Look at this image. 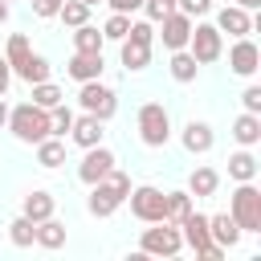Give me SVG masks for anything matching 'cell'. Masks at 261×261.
Masks as SVG:
<instances>
[{"mask_svg":"<svg viewBox=\"0 0 261 261\" xmlns=\"http://www.w3.org/2000/svg\"><path fill=\"white\" fill-rule=\"evenodd\" d=\"M82 4H90V8H94V4H102V0H82Z\"/></svg>","mask_w":261,"mask_h":261,"instance_id":"cell-44","label":"cell"},{"mask_svg":"<svg viewBox=\"0 0 261 261\" xmlns=\"http://www.w3.org/2000/svg\"><path fill=\"white\" fill-rule=\"evenodd\" d=\"M37 147V163L45 167V171H53V167H61L65 163V139H57V135H45L41 143H33Z\"/></svg>","mask_w":261,"mask_h":261,"instance_id":"cell-22","label":"cell"},{"mask_svg":"<svg viewBox=\"0 0 261 261\" xmlns=\"http://www.w3.org/2000/svg\"><path fill=\"white\" fill-rule=\"evenodd\" d=\"M257 171H261V163H257V155H253L249 147H241V151H232V155H228V175H232L237 184L257 179Z\"/></svg>","mask_w":261,"mask_h":261,"instance_id":"cell-23","label":"cell"},{"mask_svg":"<svg viewBox=\"0 0 261 261\" xmlns=\"http://www.w3.org/2000/svg\"><path fill=\"white\" fill-rule=\"evenodd\" d=\"M57 16H61V24L77 29V24H86V20H90V4H82V0H61Z\"/></svg>","mask_w":261,"mask_h":261,"instance_id":"cell-30","label":"cell"},{"mask_svg":"<svg viewBox=\"0 0 261 261\" xmlns=\"http://www.w3.org/2000/svg\"><path fill=\"white\" fill-rule=\"evenodd\" d=\"M228 69H232L237 77H253V73L261 69V49H257L249 37H237L232 49H228Z\"/></svg>","mask_w":261,"mask_h":261,"instance_id":"cell-13","label":"cell"},{"mask_svg":"<svg viewBox=\"0 0 261 261\" xmlns=\"http://www.w3.org/2000/svg\"><path fill=\"white\" fill-rule=\"evenodd\" d=\"M167 69H171V77H175L179 86H188V82H196V73H200V65H196V57H192L188 49H171V61H167Z\"/></svg>","mask_w":261,"mask_h":261,"instance_id":"cell-24","label":"cell"},{"mask_svg":"<svg viewBox=\"0 0 261 261\" xmlns=\"http://www.w3.org/2000/svg\"><path fill=\"white\" fill-rule=\"evenodd\" d=\"M102 135H106V130H102V118H94V114H86V110H82V114L73 118V126H69V139H73L82 151H86V147H98Z\"/></svg>","mask_w":261,"mask_h":261,"instance_id":"cell-16","label":"cell"},{"mask_svg":"<svg viewBox=\"0 0 261 261\" xmlns=\"http://www.w3.org/2000/svg\"><path fill=\"white\" fill-rule=\"evenodd\" d=\"M151 45H155V24H151V20H130L126 37L118 41V57H122V65H126L130 73L147 69V65H151Z\"/></svg>","mask_w":261,"mask_h":261,"instance_id":"cell-2","label":"cell"},{"mask_svg":"<svg viewBox=\"0 0 261 261\" xmlns=\"http://www.w3.org/2000/svg\"><path fill=\"white\" fill-rule=\"evenodd\" d=\"M159 24V41H163V49H184L188 45V37H192V16H184L179 8H171L163 20H155Z\"/></svg>","mask_w":261,"mask_h":261,"instance_id":"cell-11","label":"cell"},{"mask_svg":"<svg viewBox=\"0 0 261 261\" xmlns=\"http://www.w3.org/2000/svg\"><path fill=\"white\" fill-rule=\"evenodd\" d=\"M163 196H167V192H159V188H151V184H139V188H130V192H126V200H130V212H135V220H143V224H155V220H163Z\"/></svg>","mask_w":261,"mask_h":261,"instance_id":"cell-10","label":"cell"},{"mask_svg":"<svg viewBox=\"0 0 261 261\" xmlns=\"http://www.w3.org/2000/svg\"><path fill=\"white\" fill-rule=\"evenodd\" d=\"M102 45H106V37H102V29H94L90 20L73 29V49H77V53H102Z\"/></svg>","mask_w":261,"mask_h":261,"instance_id":"cell-26","label":"cell"},{"mask_svg":"<svg viewBox=\"0 0 261 261\" xmlns=\"http://www.w3.org/2000/svg\"><path fill=\"white\" fill-rule=\"evenodd\" d=\"M135 122H139L143 147H167V139H171V114H167L163 102H143Z\"/></svg>","mask_w":261,"mask_h":261,"instance_id":"cell-6","label":"cell"},{"mask_svg":"<svg viewBox=\"0 0 261 261\" xmlns=\"http://www.w3.org/2000/svg\"><path fill=\"white\" fill-rule=\"evenodd\" d=\"M208 232H212V241H216V245H224V249H237V245H241V237H245L228 212H216V216H208Z\"/></svg>","mask_w":261,"mask_h":261,"instance_id":"cell-18","label":"cell"},{"mask_svg":"<svg viewBox=\"0 0 261 261\" xmlns=\"http://www.w3.org/2000/svg\"><path fill=\"white\" fill-rule=\"evenodd\" d=\"M171 8H175V0H143V12H147V20H151V24H155V20H163Z\"/></svg>","mask_w":261,"mask_h":261,"instance_id":"cell-35","label":"cell"},{"mask_svg":"<svg viewBox=\"0 0 261 261\" xmlns=\"http://www.w3.org/2000/svg\"><path fill=\"white\" fill-rule=\"evenodd\" d=\"M8 241L16 245V249H29V245H37V224L20 212L16 220H8Z\"/></svg>","mask_w":261,"mask_h":261,"instance_id":"cell-28","label":"cell"},{"mask_svg":"<svg viewBox=\"0 0 261 261\" xmlns=\"http://www.w3.org/2000/svg\"><path fill=\"white\" fill-rule=\"evenodd\" d=\"M179 249H184L179 224H167V220H155V224L143 228V237H139V253H143V257H179Z\"/></svg>","mask_w":261,"mask_h":261,"instance_id":"cell-7","label":"cell"},{"mask_svg":"<svg viewBox=\"0 0 261 261\" xmlns=\"http://www.w3.org/2000/svg\"><path fill=\"white\" fill-rule=\"evenodd\" d=\"M8 122V102H4V94H0V126Z\"/></svg>","mask_w":261,"mask_h":261,"instance_id":"cell-42","label":"cell"},{"mask_svg":"<svg viewBox=\"0 0 261 261\" xmlns=\"http://www.w3.org/2000/svg\"><path fill=\"white\" fill-rule=\"evenodd\" d=\"M179 139H184V151H188V155H208V151H212V143H216L212 126H208V122H196V118L184 126V135H179Z\"/></svg>","mask_w":261,"mask_h":261,"instance_id":"cell-17","label":"cell"},{"mask_svg":"<svg viewBox=\"0 0 261 261\" xmlns=\"http://www.w3.org/2000/svg\"><path fill=\"white\" fill-rule=\"evenodd\" d=\"M20 143H41L49 135V110H41L37 102H20V106H8V122H4Z\"/></svg>","mask_w":261,"mask_h":261,"instance_id":"cell-3","label":"cell"},{"mask_svg":"<svg viewBox=\"0 0 261 261\" xmlns=\"http://www.w3.org/2000/svg\"><path fill=\"white\" fill-rule=\"evenodd\" d=\"M57 8H61V0H33V12H37L41 20H49V16H57Z\"/></svg>","mask_w":261,"mask_h":261,"instance_id":"cell-38","label":"cell"},{"mask_svg":"<svg viewBox=\"0 0 261 261\" xmlns=\"http://www.w3.org/2000/svg\"><path fill=\"white\" fill-rule=\"evenodd\" d=\"M4 4H12V0H4Z\"/></svg>","mask_w":261,"mask_h":261,"instance_id":"cell-45","label":"cell"},{"mask_svg":"<svg viewBox=\"0 0 261 261\" xmlns=\"http://www.w3.org/2000/svg\"><path fill=\"white\" fill-rule=\"evenodd\" d=\"M216 188H220V171H216V167H196V171L188 175L192 200H208V196H216Z\"/></svg>","mask_w":261,"mask_h":261,"instance_id":"cell-19","label":"cell"},{"mask_svg":"<svg viewBox=\"0 0 261 261\" xmlns=\"http://www.w3.org/2000/svg\"><path fill=\"white\" fill-rule=\"evenodd\" d=\"M37 245H41V249H61V245H65V224L53 220V216L41 220V224H37Z\"/></svg>","mask_w":261,"mask_h":261,"instance_id":"cell-29","label":"cell"},{"mask_svg":"<svg viewBox=\"0 0 261 261\" xmlns=\"http://www.w3.org/2000/svg\"><path fill=\"white\" fill-rule=\"evenodd\" d=\"M29 53H33L29 37H24V33H12V37H8V49H4V61H8V65L16 69V65H20V61H24Z\"/></svg>","mask_w":261,"mask_h":261,"instance_id":"cell-33","label":"cell"},{"mask_svg":"<svg viewBox=\"0 0 261 261\" xmlns=\"http://www.w3.org/2000/svg\"><path fill=\"white\" fill-rule=\"evenodd\" d=\"M184 49L196 57V65H212V61H220V53H224V33H220L216 24H192V37H188Z\"/></svg>","mask_w":261,"mask_h":261,"instance_id":"cell-9","label":"cell"},{"mask_svg":"<svg viewBox=\"0 0 261 261\" xmlns=\"http://www.w3.org/2000/svg\"><path fill=\"white\" fill-rule=\"evenodd\" d=\"M188 212H192V192H167L163 196V220L167 224H179Z\"/></svg>","mask_w":261,"mask_h":261,"instance_id":"cell-27","label":"cell"},{"mask_svg":"<svg viewBox=\"0 0 261 261\" xmlns=\"http://www.w3.org/2000/svg\"><path fill=\"white\" fill-rule=\"evenodd\" d=\"M179 237H184V245H188V249H196V257H204V261H220V257L228 253L224 245H216V241H212V232H208V216H204V212H196V208L179 220Z\"/></svg>","mask_w":261,"mask_h":261,"instance_id":"cell-4","label":"cell"},{"mask_svg":"<svg viewBox=\"0 0 261 261\" xmlns=\"http://www.w3.org/2000/svg\"><path fill=\"white\" fill-rule=\"evenodd\" d=\"M237 8H245V12H257V8H261V0H237Z\"/></svg>","mask_w":261,"mask_h":261,"instance_id":"cell-41","label":"cell"},{"mask_svg":"<svg viewBox=\"0 0 261 261\" xmlns=\"http://www.w3.org/2000/svg\"><path fill=\"white\" fill-rule=\"evenodd\" d=\"M8 82H12V65L0 57V94H8Z\"/></svg>","mask_w":261,"mask_h":261,"instance_id":"cell-40","label":"cell"},{"mask_svg":"<svg viewBox=\"0 0 261 261\" xmlns=\"http://www.w3.org/2000/svg\"><path fill=\"white\" fill-rule=\"evenodd\" d=\"M216 29L228 33V37H249V33H253V16H249L245 8H237V4H224V8L216 12Z\"/></svg>","mask_w":261,"mask_h":261,"instance_id":"cell-14","label":"cell"},{"mask_svg":"<svg viewBox=\"0 0 261 261\" xmlns=\"http://www.w3.org/2000/svg\"><path fill=\"white\" fill-rule=\"evenodd\" d=\"M228 216L237 220L241 232H261V192H257L253 179L237 184V192L228 200Z\"/></svg>","mask_w":261,"mask_h":261,"instance_id":"cell-5","label":"cell"},{"mask_svg":"<svg viewBox=\"0 0 261 261\" xmlns=\"http://www.w3.org/2000/svg\"><path fill=\"white\" fill-rule=\"evenodd\" d=\"M102 69H106L102 53H77V49H73V57H69V65H65V73H69L73 82H94V77H102Z\"/></svg>","mask_w":261,"mask_h":261,"instance_id":"cell-15","label":"cell"},{"mask_svg":"<svg viewBox=\"0 0 261 261\" xmlns=\"http://www.w3.org/2000/svg\"><path fill=\"white\" fill-rule=\"evenodd\" d=\"M232 139L241 143V147H257L261 143V114H237L232 118Z\"/></svg>","mask_w":261,"mask_h":261,"instance_id":"cell-21","label":"cell"},{"mask_svg":"<svg viewBox=\"0 0 261 261\" xmlns=\"http://www.w3.org/2000/svg\"><path fill=\"white\" fill-rule=\"evenodd\" d=\"M53 208H57V200L45 192V188H37V192H29L24 196V204H20V212L33 220V224H41V220H49L53 216Z\"/></svg>","mask_w":261,"mask_h":261,"instance_id":"cell-20","label":"cell"},{"mask_svg":"<svg viewBox=\"0 0 261 261\" xmlns=\"http://www.w3.org/2000/svg\"><path fill=\"white\" fill-rule=\"evenodd\" d=\"M114 163H118V159H114V151H110V147H102V143H98V147H86V159L77 163V179L90 188V184H98Z\"/></svg>","mask_w":261,"mask_h":261,"instance_id":"cell-12","label":"cell"},{"mask_svg":"<svg viewBox=\"0 0 261 261\" xmlns=\"http://www.w3.org/2000/svg\"><path fill=\"white\" fill-rule=\"evenodd\" d=\"M175 8H179L184 16H192V20H196V16H204V12L212 8V0H175Z\"/></svg>","mask_w":261,"mask_h":261,"instance_id":"cell-36","label":"cell"},{"mask_svg":"<svg viewBox=\"0 0 261 261\" xmlns=\"http://www.w3.org/2000/svg\"><path fill=\"white\" fill-rule=\"evenodd\" d=\"M20 82H29V86H37V82H49V61L41 57V53H29L16 69H12Z\"/></svg>","mask_w":261,"mask_h":261,"instance_id":"cell-25","label":"cell"},{"mask_svg":"<svg viewBox=\"0 0 261 261\" xmlns=\"http://www.w3.org/2000/svg\"><path fill=\"white\" fill-rule=\"evenodd\" d=\"M126 192H130V175L118 171V167H110L98 184H90V200H86L90 216H114L126 204Z\"/></svg>","mask_w":261,"mask_h":261,"instance_id":"cell-1","label":"cell"},{"mask_svg":"<svg viewBox=\"0 0 261 261\" xmlns=\"http://www.w3.org/2000/svg\"><path fill=\"white\" fill-rule=\"evenodd\" d=\"M126 29H130V16H126V12H110L106 24H102V37H106V41H122Z\"/></svg>","mask_w":261,"mask_h":261,"instance_id":"cell-34","label":"cell"},{"mask_svg":"<svg viewBox=\"0 0 261 261\" xmlns=\"http://www.w3.org/2000/svg\"><path fill=\"white\" fill-rule=\"evenodd\" d=\"M4 20H8V4L0 0V24H4Z\"/></svg>","mask_w":261,"mask_h":261,"instance_id":"cell-43","label":"cell"},{"mask_svg":"<svg viewBox=\"0 0 261 261\" xmlns=\"http://www.w3.org/2000/svg\"><path fill=\"white\" fill-rule=\"evenodd\" d=\"M241 102H245V110H249V114H261V86H245Z\"/></svg>","mask_w":261,"mask_h":261,"instance_id":"cell-37","label":"cell"},{"mask_svg":"<svg viewBox=\"0 0 261 261\" xmlns=\"http://www.w3.org/2000/svg\"><path fill=\"white\" fill-rule=\"evenodd\" d=\"M106 4H110V12H126V16L143 8V0H106Z\"/></svg>","mask_w":261,"mask_h":261,"instance_id":"cell-39","label":"cell"},{"mask_svg":"<svg viewBox=\"0 0 261 261\" xmlns=\"http://www.w3.org/2000/svg\"><path fill=\"white\" fill-rule=\"evenodd\" d=\"M82 90H77V106L86 110V114H94V118H114V110H118V94L102 82V77H94V82H77Z\"/></svg>","mask_w":261,"mask_h":261,"instance_id":"cell-8","label":"cell"},{"mask_svg":"<svg viewBox=\"0 0 261 261\" xmlns=\"http://www.w3.org/2000/svg\"><path fill=\"white\" fill-rule=\"evenodd\" d=\"M73 118H77V114H73V110H69L65 102H57V106L49 110V135L65 139V135H69V126H73Z\"/></svg>","mask_w":261,"mask_h":261,"instance_id":"cell-32","label":"cell"},{"mask_svg":"<svg viewBox=\"0 0 261 261\" xmlns=\"http://www.w3.org/2000/svg\"><path fill=\"white\" fill-rule=\"evenodd\" d=\"M33 102H37L41 110H53L57 102H65V90L53 86V82H37V86H33Z\"/></svg>","mask_w":261,"mask_h":261,"instance_id":"cell-31","label":"cell"}]
</instances>
